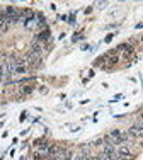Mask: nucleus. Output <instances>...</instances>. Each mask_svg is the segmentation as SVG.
I'll return each instance as SVG.
<instances>
[{
    "mask_svg": "<svg viewBox=\"0 0 143 160\" xmlns=\"http://www.w3.org/2000/svg\"><path fill=\"white\" fill-rule=\"evenodd\" d=\"M3 12H5V16H7L9 24H17V22H21V10L16 9V7H7V9H3Z\"/></svg>",
    "mask_w": 143,
    "mask_h": 160,
    "instance_id": "1",
    "label": "nucleus"
},
{
    "mask_svg": "<svg viewBox=\"0 0 143 160\" xmlns=\"http://www.w3.org/2000/svg\"><path fill=\"white\" fill-rule=\"evenodd\" d=\"M48 38H50V31H48V29H44L43 32H39L36 36V41H46Z\"/></svg>",
    "mask_w": 143,
    "mask_h": 160,
    "instance_id": "2",
    "label": "nucleus"
},
{
    "mask_svg": "<svg viewBox=\"0 0 143 160\" xmlns=\"http://www.w3.org/2000/svg\"><path fill=\"white\" fill-rule=\"evenodd\" d=\"M118 62H119V56H116V55L106 56V65H116Z\"/></svg>",
    "mask_w": 143,
    "mask_h": 160,
    "instance_id": "3",
    "label": "nucleus"
},
{
    "mask_svg": "<svg viewBox=\"0 0 143 160\" xmlns=\"http://www.w3.org/2000/svg\"><path fill=\"white\" fill-rule=\"evenodd\" d=\"M32 89H34L32 85H24V87L21 89V92H22V94H31V92H32Z\"/></svg>",
    "mask_w": 143,
    "mask_h": 160,
    "instance_id": "4",
    "label": "nucleus"
},
{
    "mask_svg": "<svg viewBox=\"0 0 143 160\" xmlns=\"http://www.w3.org/2000/svg\"><path fill=\"white\" fill-rule=\"evenodd\" d=\"M106 142H104V138H99V140H96V142H92V147H101V145H104Z\"/></svg>",
    "mask_w": 143,
    "mask_h": 160,
    "instance_id": "5",
    "label": "nucleus"
},
{
    "mask_svg": "<svg viewBox=\"0 0 143 160\" xmlns=\"http://www.w3.org/2000/svg\"><path fill=\"white\" fill-rule=\"evenodd\" d=\"M85 157H87V155H84V153H82V155H77V157H75L73 160H85Z\"/></svg>",
    "mask_w": 143,
    "mask_h": 160,
    "instance_id": "6",
    "label": "nucleus"
},
{
    "mask_svg": "<svg viewBox=\"0 0 143 160\" xmlns=\"http://www.w3.org/2000/svg\"><path fill=\"white\" fill-rule=\"evenodd\" d=\"M112 38H114V36H112V34H109V36H107L104 41H106V43H109V41H112Z\"/></svg>",
    "mask_w": 143,
    "mask_h": 160,
    "instance_id": "7",
    "label": "nucleus"
},
{
    "mask_svg": "<svg viewBox=\"0 0 143 160\" xmlns=\"http://www.w3.org/2000/svg\"><path fill=\"white\" fill-rule=\"evenodd\" d=\"M0 83H2V73H0Z\"/></svg>",
    "mask_w": 143,
    "mask_h": 160,
    "instance_id": "8",
    "label": "nucleus"
}]
</instances>
